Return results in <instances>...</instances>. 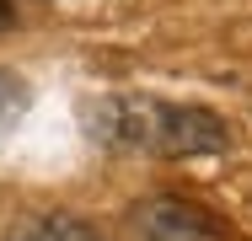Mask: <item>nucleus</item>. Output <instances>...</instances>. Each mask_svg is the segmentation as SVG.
Wrapping results in <instances>:
<instances>
[{
	"mask_svg": "<svg viewBox=\"0 0 252 241\" xmlns=\"http://www.w3.org/2000/svg\"><path fill=\"white\" fill-rule=\"evenodd\" d=\"M92 129L118 150L145 155H209L225 150V123L204 107L156 102V96H107L92 107Z\"/></svg>",
	"mask_w": 252,
	"mask_h": 241,
	"instance_id": "f257e3e1",
	"label": "nucleus"
},
{
	"mask_svg": "<svg viewBox=\"0 0 252 241\" xmlns=\"http://www.w3.org/2000/svg\"><path fill=\"white\" fill-rule=\"evenodd\" d=\"M129 241H231V231L183 198H151L134 209Z\"/></svg>",
	"mask_w": 252,
	"mask_h": 241,
	"instance_id": "f03ea898",
	"label": "nucleus"
},
{
	"mask_svg": "<svg viewBox=\"0 0 252 241\" xmlns=\"http://www.w3.org/2000/svg\"><path fill=\"white\" fill-rule=\"evenodd\" d=\"M5 241H102L86 220H70V214H38V220H22Z\"/></svg>",
	"mask_w": 252,
	"mask_h": 241,
	"instance_id": "7ed1b4c3",
	"label": "nucleus"
},
{
	"mask_svg": "<svg viewBox=\"0 0 252 241\" xmlns=\"http://www.w3.org/2000/svg\"><path fill=\"white\" fill-rule=\"evenodd\" d=\"M22 113V86L11 81V75H0V134H5V123Z\"/></svg>",
	"mask_w": 252,
	"mask_h": 241,
	"instance_id": "20e7f679",
	"label": "nucleus"
},
{
	"mask_svg": "<svg viewBox=\"0 0 252 241\" xmlns=\"http://www.w3.org/2000/svg\"><path fill=\"white\" fill-rule=\"evenodd\" d=\"M11 27V0H0V32Z\"/></svg>",
	"mask_w": 252,
	"mask_h": 241,
	"instance_id": "39448f33",
	"label": "nucleus"
}]
</instances>
